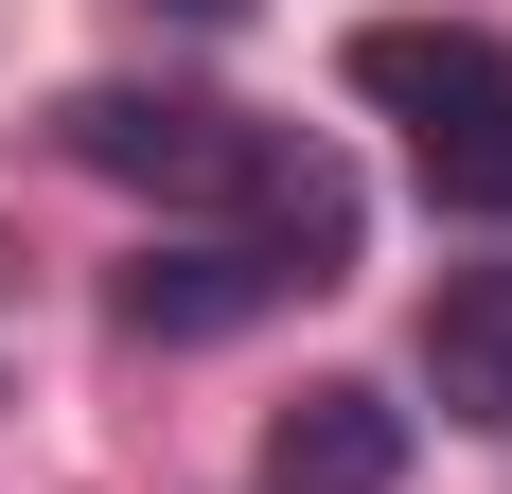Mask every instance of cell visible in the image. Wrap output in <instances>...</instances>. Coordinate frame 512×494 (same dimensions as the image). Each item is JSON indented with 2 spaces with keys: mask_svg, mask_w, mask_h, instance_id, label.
<instances>
[{
  "mask_svg": "<svg viewBox=\"0 0 512 494\" xmlns=\"http://www.w3.org/2000/svg\"><path fill=\"white\" fill-rule=\"evenodd\" d=\"M53 159L106 177V195L195 212V230H248L265 265H301V283H336L354 230H371V212H354V159L318 142V124L230 106V89H71V106H53Z\"/></svg>",
  "mask_w": 512,
  "mask_h": 494,
  "instance_id": "obj_1",
  "label": "cell"
},
{
  "mask_svg": "<svg viewBox=\"0 0 512 494\" xmlns=\"http://www.w3.org/2000/svg\"><path fill=\"white\" fill-rule=\"evenodd\" d=\"M354 89L407 124V159H424L442 212L512 230V53L477 36V18H371V36H354Z\"/></svg>",
  "mask_w": 512,
  "mask_h": 494,
  "instance_id": "obj_2",
  "label": "cell"
},
{
  "mask_svg": "<svg viewBox=\"0 0 512 494\" xmlns=\"http://www.w3.org/2000/svg\"><path fill=\"white\" fill-rule=\"evenodd\" d=\"M265 300H318V283H301V265H265L248 230H195V247H177V265H159V247H142V265L106 283V318H124V336H159V353H177V336H248Z\"/></svg>",
  "mask_w": 512,
  "mask_h": 494,
  "instance_id": "obj_3",
  "label": "cell"
},
{
  "mask_svg": "<svg viewBox=\"0 0 512 494\" xmlns=\"http://www.w3.org/2000/svg\"><path fill=\"white\" fill-rule=\"evenodd\" d=\"M265 494H407V406L354 389V371H318L301 406H265Z\"/></svg>",
  "mask_w": 512,
  "mask_h": 494,
  "instance_id": "obj_4",
  "label": "cell"
},
{
  "mask_svg": "<svg viewBox=\"0 0 512 494\" xmlns=\"http://www.w3.org/2000/svg\"><path fill=\"white\" fill-rule=\"evenodd\" d=\"M424 389H442V424L512 442V265H442V300H424Z\"/></svg>",
  "mask_w": 512,
  "mask_h": 494,
  "instance_id": "obj_5",
  "label": "cell"
},
{
  "mask_svg": "<svg viewBox=\"0 0 512 494\" xmlns=\"http://www.w3.org/2000/svg\"><path fill=\"white\" fill-rule=\"evenodd\" d=\"M159 18H195V36H230V18H248V0H159Z\"/></svg>",
  "mask_w": 512,
  "mask_h": 494,
  "instance_id": "obj_6",
  "label": "cell"
}]
</instances>
